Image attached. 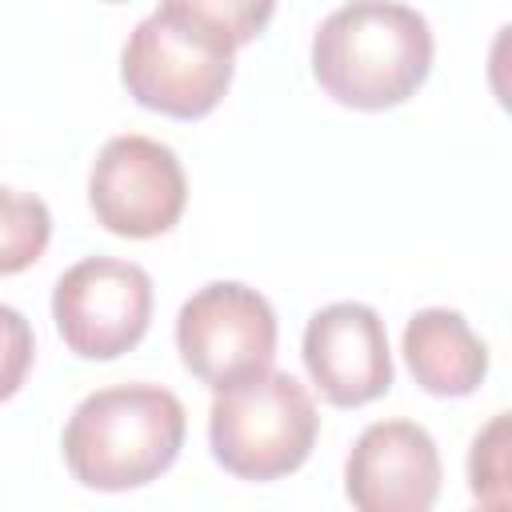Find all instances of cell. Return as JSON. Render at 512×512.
I'll return each mask as SVG.
<instances>
[{
  "instance_id": "cell-7",
  "label": "cell",
  "mask_w": 512,
  "mask_h": 512,
  "mask_svg": "<svg viewBox=\"0 0 512 512\" xmlns=\"http://www.w3.org/2000/svg\"><path fill=\"white\" fill-rule=\"evenodd\" d=\"M88 204L96 224L128 240L164 236L188 204V176L176 152L152 136H112L88 172Z\"/></svg>"
},
{
  "instance_id": "cell-3",
  "label": "cell",
  "mask_w": 512,
  "mask_h": 512,
  "mask_svg": "<svg viewBox=\"0 0 512 512\" xmlns=\"http://www.w3.org/2000/svg\"><path fill=\"white\" fill-rule=\"evenodd\" d=\"M320 416L308 388L276 368L216 388L208 408V444L236 480L268 484L296 472L316 444Z\"/></svg>"
},
{
  "instance_id": "cell-11",
  "label": "cell",
  "mask_w": 512,
  "mask_h": 512,
  "mask_svg": "<svg viewBox=\"0 0 512 512\" xmlns=\"http://www.w3.org/2000/svg\"><path fill=\"white\" fill-rule=\"evenodd\" d=\"M156 12L208 40L212 48L236 56V48L252 44L268 28L276 0H160Z\"/></svg>"
},
{
  "instance_id": "cell-5",
  "label": "cell",
  "mask_w": 512,
  "mask_h": 512,
  "mask_svg": "<svg viewBox=\"0 0 512 512\" xmlns=\"http://www.w3.org/2000/svg\"><path fill=\"white\" fill-rule=\"evenodd\" d=\"M176 348L196 380L228 388L272 368L276 312L256 288L240 280H212L180 304Z\"/></svg>"
},
{
  "instance_id": "cell-8",
  "label": "cell",
  "mask_w": 512,
  "mask_h": 512,
  "mask_svg": "<svg viewBox=\"0 0 512 512\" xmlns=\"http://www.w3.org/2000/svg\"><path fill=\"white\" fill-rule=\"evenodd\" d=\"M304 368L320 396L336 408H360L392 388L388 332L376 308L336 300L304 328Z\"/></svg>"
},
{
  "instance_id": "cell-1",
  "label": "cell",
  "mask_w": 512,
  "mask_h": 512,
  "mask_svg": "<svg viewBox=\"0 0 512 512\" xmlns=\"http://www.w3.org/2000/svg\"><path fill=\"white\" fill-rule=\"evenodd\" d=\"M428 20L396 0H352L312 36V76L344 108L384 112L416 96L432 72Z\"/></svg>"
},
{
  "instance_id": "cell-14",
  "label": "cell",
  "mask_w": 512,
  "mask_h": 512,
  "mask_svg": "<svg viewBox=\"0 0 512 512\" xmlns=\"http://www.w3.org/2000/svg\"><path fill=\"white\" fill-rule=\"evenodd\" d=\"M36 360V336L24 312H16L12 304H0V404L12 400Z\"/></svg>"
},
{
  "instance_id": "cell-15",
  "label": "cell",
  "mask_w": 512,
  "mask_h": 512,
  "mask_svg": "<svg viewBox=\"0 0 512 512\" xmlns=\"http://www.w3.org/2000/svg\"><path fill=\"white\" fill-rule=\"evenodd\" d=\"M104 4H124V0H104Z\"/></svg>"
},
{
  "instance_id": "cell-4",
  "label": "cell",
  "mask_w": 512,
  "mask_h": 512,
  "mask_svg": "<svg viewBox=\"0 0 512 512\" xmlns=\"http://www.w3.org/2000/svg\"><path fill=\"white\" fill-rule=\"evenodd\" d=\"M232 72V52L212 48L160 12L144 16L120 52V80L128 96L172 120L208 116L224 100Z\"/></svg>"
},
{
  "instance_id": "cell-9",
  "label": "cell",
  "mask_w": 512,
  "mask_h": 512,
  "mask_svg": "<svg viewBox=\"0 0 512 512\" xmlns=\"http://www.w3.org/2000/svg\"><path fill=\"white\" fill-rule=\"evenodd\" d=\"M344 496L360 512H428L440 496L436 440L412 420L368 424L344 460Z\"/></svg>"
},
{
  "instance_id": "cell-10",
  "label": "cell",
  "mask_w": 512,
  "mask_h": 512,
  "mask_svg": "<svg viewBox=\"0 0 512 512\" xmlns=\"http://www.w3.org/2000/svg\"><path fill=\"white\" fill-rule=\"evenodd\" d=\"M404 360L428 396H472L488 376V344L456 308H420L404 324Z\"/></svg>"
},
{
  "instance_id": "cell-2",
  "label": "cell",
  "mask_w": 512,
  "mask_h": 512,
  "mask_svg": "<svg viewBox=\"0 0 512 512\" xmlns=\"http://www.w3.org/2000/svg\"><path fill=\"white\" fill-rule=\"evenodd\" d=\"M188 416L160 384H116L88 392L64 424V464L96 492H132L160 480L184 448Z\"/></svg>"
},
{
  "instance_id": "cell-12",
  "label": "cell",
  "mask_w": 512,
  "mask_h": 512,
  "mask_svg": "<svg viewBox=\"0 0 512 512\" xmlns=\"http://www.w3.org/2000/svg\"><path fill=\"white\" fill-rule=\"evenodd\" d=\"M52 240V212L40 196L0 184V276L32 268Z\"/></svg>"
},
{
  "instance_id": "cell-6",
  "label": "cell",
  "mask_w": 512,
  "mask_h": 512,
  "mask_svg": "<svg viewBox=\"0 0 512 512\" xmlns=\"http://www.w3.org/2000/svg\"><path fill=\"white\" fill-rule=\"evenodd\" d=\"M52 320L80 360H116L152 324V276L120 256H88L56 280Z\"/></svg>"
},
{
  "instance_id": "cell-13",
  "label": "cell",
  "mask_w": 512,
  "mask_h": 512,
  "mask_svg": "<svg viewBox=\"0 0 512 512\" xmlns=\"http://www.w3.org/2000/svg\"><path fill=\"white\" fill-rule=\"evenodd\" d=\"M472 496L488 508L508 504V412H496L472 440L468 452Z\"/></svg>"
}]
</instances>
